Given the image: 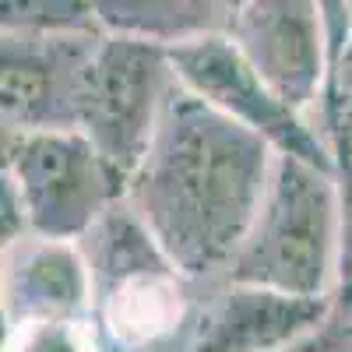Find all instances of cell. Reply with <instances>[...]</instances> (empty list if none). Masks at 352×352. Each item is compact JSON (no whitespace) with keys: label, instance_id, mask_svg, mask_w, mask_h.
I'll list each match as a JSON object with an SVG mask.
<instances>
[{"label":"cell","instance_id":"1","mask_svg":"<svg viewBox=\"0 0 352 352\" xmlns=\"http://www.w3.org/2000/svg\"><path fill=\"white\" fill-rule=\"evenodd\" d=\"M275 148L176 81L127 204L187 278L229 272L268 190Z\"/></svg>","mask_w":352,"mask_h":352},{"label":"cell","instance_id":"2","mask_svg":"<svg viewBox=\"0 0 352 352\" xmlns=\"http://www.w3.org/2000/svg\"><path fill=\"white\" fill-rule=\"evenodd\" d=\"M338 257L335 169L275 155L272 180L226 278L331 300Z\"/></svg>","mask_w":352,"mask_h":352},{"label":"cell","instance_id":"3","mask_svg":"<svg viewBox=\"0 0 352 352\" xmlns=\"http://www.w3.org/2000/svg\"><path fill=\"white\" fill-rule=\"evenodd\" d=\"M96 285L92 320L120 352H148L187 320V275L138 219L127 197L81 240Z\"/></svg>","mask_w":352,"mask_h":352},{"label":"cell","instance_id":"4","mask_svg":"<svg viewBox=\"0 0 352 352\" xmlns=\"http://www.w3.org/2000/svg\"><path fill=\"white\" fill-rule=\"evenodd\" d=\"M0 184L28 219V232L85 240L96 222L127 197V184L81 131H0Z\"/></svg>","mask_w":352,"mask_h":352},{"label":"cell","instance_id":"5","mask_svg":"<svg viewBox=\"0 0 352 352\" xmlns=\"http://www.w3.org/2000/svg\"><path fill=\"white\" fill-rule=\"evenodd\" d=\"M173 88L169 46L116 32L99 36L81 85L78 131L124 176V184H131L148 155Z\"/></svg>","mask_w":352,"mask_h":352},{"label":"cell","instance_id":"6","mask_svg":"<svg viewBox=\"0 0 352 352\" xmlns=\"http://www.w3.org/2000/svg\"><path fill=\"white\" fill-rule=\"evenodd\" d=\"M169 60L176 81L201 96L208 106L226 113L229 120L254 131L261 141H268L278 155H292L314 166L335 169L331 144L317 120L292 109L275 88L264 81L247 56L232 46L226 32L197 36L187 43L169 46Z\"/></svg>","mask_w":352,"mask_h":352},{"label":"cell","instance_id":"7","mask_svg":"<svg viewBox=\"0 0 352 352\" xmlns=\"http://www.w3.org/2000/svg\"><path fill=\"white\" fill-rule=\"evenodd\" d=\"M226 36L292 109L320 113L335 53L324 0H236Z\"/></svg>","mask_w":352,"mask_h":352},{"label":"cell","instance_id":"8","mask_svg":"<svg viewBox=\"0 0 352 352\" xmlns=\"http://www.w3.org/2000/svg\"><path fill=\"white\" fill-rule=\"evenodd\" d=\"M99 36H0L4 127L78 131L81 85Z\"/></svg>","mask_w":352,"mask_h":352},{"label":"cell","instance_id":"9","mask_svg":"<svg viewBox=\"0 0 352 352\" xmlns=\"http://www.w3.org/2000/svg\"><path fill=\"white\" fill-rule=\"evenodd\" d=\"M335 324V303L232 282L204 303L184 352H282Z\"/></svg>","mask_w":352,"mask_h":352},{"label":"cell","instance_id":"10","mask_svg":"<svg viewBox=\"0 0 352 352\" xmlns=\"http://www.w3.org/2000/svg\"><path fill=\"white\" fill-rule=\"evenodd\" d=\"M4 328L28 320H92L96 285L78 240L28 236L4 243L0 272Z\"/></svg>","mask_w":352,"mask_h":352},{"label":"cell","instance_id":"11","mask_svg":"<svg viewBox=\"0 0 352 352\" xmlns=\"http://www.w3.org/2000/svg\"><path fill=\"white\" fill-rule=\"evenodd\" d=\"M102 32L176 46L226 32L236 0H92Z\"/></svg>","mask_w":352,"mask_h":352},{"label":"cell","instance_id":"12","mask_svg":"<svg viewBox=\"0 0 352 352\" xmlns=\"http://www.w3.org/2000/svg\"><path fill=\"white\" fill-rule=\"evenodd\" d=\"M92 0H0V36H99Z\"/></svg>","mask_w":352,"mask_h":352},{"label":"cell","instance_id":"13","mask_svg":"<svg viewBox=\"0 0 352 352\" xmlns=\"http://www.w3.org/2000/svg\"><path fill=\"white\" fill-rule=\"evenodd\" d=\"M317 124L331 144V155L352 152V32L331 53V71H328Z\"/></svg>","mask_w":352,"mask_h":352},{"label":"cell","instance_id":"14","mask_svg":"<svg viewBox=\"0 0 352 352\" xmlns=\"http://www.w3.org/2000/svg\"><path fill=\"white\" fill-rule=\"evenodd\" d=\"M4 352H102L96 320H28L4 331Z\"/></svg>","mask_w":352,"mask_h":352},{"label":"cell","instance_id":"15","mask_svg":"<svg viewBox=\"0 0 352 352\" xmlns=\"http://www.w3.org/2000/svg\"><path fill=\"white\" fill-rule=\"evenodd\" d=\"M335 194H338V257H335V324H352V152H335Z\"/></svg>","mask_w":352,"mask_h":352},{"label":"cell","instance_id":"16","mask_svg":"<svg viewBox=\"0 0 352 352\" xmlns=\"http://www.w3.org/2000/svg\"><path fill=\"white\" fill-rule=\"evenodd\" d=\"M349 338L338 324H328V328H320L317 335L303 338L300 345H292V349H282V352H345Z\"/></svg>","mask_w":352,"mask_h":352},{"label":"cell","instance_id":"17","mask_svg":"<svg viewBox=\"0 0 352 352\" xmlns=\"http://www.w3.org/2000/svg\"><path fill=\"white\" fill-rule=\"evenodd\" d=\"M342 331H345V338H352V324H349V328H342Z\"/></svg>","mask_w":352,"mask_h":352},{"label":"cell","instance_id":"18","mask_svg":"<svg viewBox=\"0 0 352 352\" xmlns=\"http://www.w3.org/2000/svg\"><path fill=\"white\" fill-rule=\"evenodd\" d=\"M345 4H349V14H352V0H345Z\"/></svg>","mask_w":352,"mask_h":352},{"label":"cell","instance_id":"19","mask_svg":"<svg viewBox=\"0 0 352 352\" xmlns=\"http://www.w3.org/2000/svg\"><path fill=\"white\" fill-rule=\"evenodd\" d=\"M349 342H352V338H349Z\"/></svg>","mask_w":352,"mask_h":352}]
</instances>
